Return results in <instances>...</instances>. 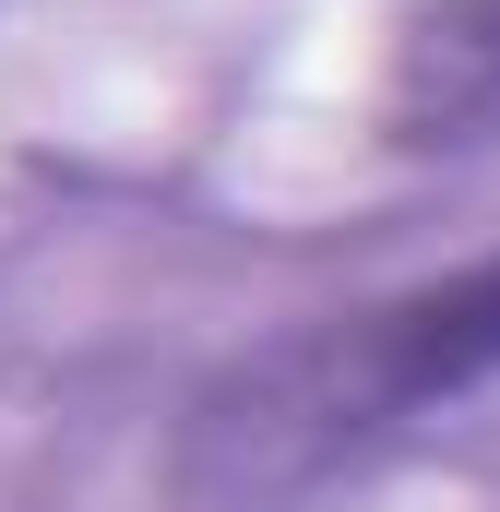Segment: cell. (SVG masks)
<instances>
[{
  "mask_svg": "<svg viewBox=\"0 0 500 512\" xmlns=\"http://www.w3.org/2000/svg\"><path fill=\"white\" fill-rule=\"evenodd\" d=\"M500 382V251L453 262L381 310H346L274 358H250L239 382L203 405V477H239V489H286L334 453H358L381 429L429 417V405H465Z\"/></svg>",
  "mask_w": 500,
  "mask_h": 512,
  "instance_id": "obj_1",
  "label": "cell"
},
{
  "mask_svg": "<svg viewBox=\"0 0 500 512\" xmlns=\"http://www.w3.org/2000/svg\"><path fill=\"white\" fill-rule=\"evenodd\" d=\"M381 131L405 155H489L500 143V0H417L393 24Z\"/></svg>",
  "mask_w": 500,
  "mask_h": 512,
  "instance_id": "obj_2",
  "label": "cell"
}]
</instances>
